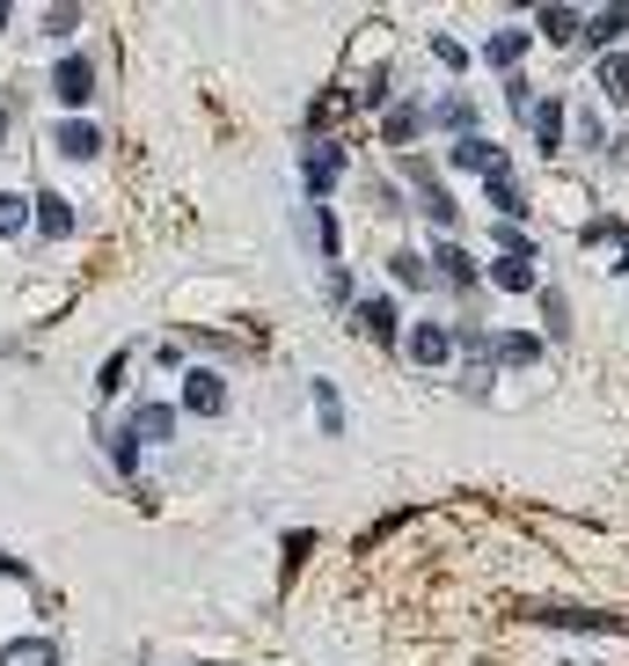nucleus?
Instances as JSON below:
<instances>
[{
    "label": "nucleus",
    "instance_id": "nucleus-9",
    "mask_svg": "<svg viewBox=\"0 0 629 666\" xmlns=\"http://www.w3.org/2000/svg\"><path fill=\"white\" fill-rule=\"evenodd\" d=\"M418 132H425V125H418V103H396V110L381 118V140H388V147H410Z\"/></svg>",
    "mask_w": 629,
    "mask_h": 666
},
{
    "label": "nucleus",
    "instance_id": "nucleus-17",
    "mask_svg": "<svg viewBox=\"0 0 629 666\" xmlns=\"http://www.w3.org/2000/svg\"><path fill=\"white\" fill-rule=\"evenodd\" d=\"M622 30H629V8H608V16H593V22H586V37H593L600 52H608V44H615Z\"/></svg>",
    "mask_w": 629,
    "mask_h": 666
},
{
    "label": "nucleus",
    "instance_id": "nucleus-29",
    "mask_svg": "<svg viewBox=\"0 0 629 666\" xmlns=\"http://www.w3.org/2000/svg\"><path fill=\"white\" fill-rule=\"evenodd\" d=\"M0 132H8V118H0Z\"/></svg>",
    "mask_w": 629,
    "mask_h": 666
},
{
    "label": "nucleus",
    "instance_id": "nucleus-5",
    "mask_svg": "<svg viewBox=\"0 0 629 666\" xmlns=\"http://www.w3.org/2000/svg\"><path fill=\"white\" fill-rule=\"evenodd\" d=\"M447 351H455V337L439 330V322H418V330H410V359H418V367H447Z\"/></svg>",
    "mask_w": 629,
    "mask_h": 666
},
{
    "label": "nucleus",
    "instance_id": "nucleus-20",
    "mask_svg": "<svg viewBox=\"0 0 629 666\" xmlns=\"http://www.w3.org/2000/svg\"><path fill=\"white\" fill-rule=\"evenodd\" d=\"M314 410H322V433H345V404H337L330 381H314Z\"/></svg>",
    "mask_w": 629,
    "mask_h": 666
},
{
    "label": "nucleus",
    "instance_id": "nucleus-25",
    "mask_svg": "<svg viewBox=\"0 0 629 666\" xmlns=\"http://www.w3.org/2000/svg\"><path fill=\"white\" fill-rule=\"evenodd\" d=\"M439 125H455L461 140H469V125H476V110H469V103H461V96H455V103H439Z\"/></svg>",
    "mask_w": 629,
    "mask_h": 666
},
{
    "label": "nucleus",
    "instance_id": "nucleus-1",
    "mask_svg": "<svg viewBox=\"0 0 629 666\" xmlns=\"http://www.w3.org/2000/svg\"><path fill=\"white\" fill-rule=\"evenodd\" d=\"M52 88H59V103H67V110H81L88 96H96V59H81V52H73V59H59Z\"/></svg>",
    "mask_w": 629,
    "mask_h": 666
},
{
    "label": "nucleus",
    "instance_id": "nucleus-24",
    "mask_svg": "<svg viewBox=\"0 0 629 666\" xmlns=\"http://www.w3.org/2000/svg\"><path fill=\"white\" fill-rule=\"evenodd\" d=\"M37 206H22V198H0V235H22V220H30Z\"/></svg>",
    "mask_w": 629,
    "mask_h": 666
},
{
    "label": "nucleus",
    "instance_id": "nucleus-10",
    "mask_svg": "<svg viewBox=\"0 0 629 666\" xmlns=\"http://www.w3.org/2000/svg\"><path fill=\"white\" fill-rule=\"evenodd\" d=\"M0 666H59V652L44 637H16V645L0 652Z\"/></svg>",
    "mask_w": 629,
    "mask_h": 666
},
{
    "label": "nucleus",
    "instance_id": "nucleus-13",
    "mask_svg": "<svg viewBox=\"0 0 629 666\" xmlns=\"http://www.w3.org/2000/svg\"><path fill=\"white\" fill-rule=\"evenodd\" d=\"M490 279L506 286V294H527V286H535V264H527V257H498V264H490Z\"/></svg>",
    "mask_w": 629,
    "mask_h": 666
},
{
    "label": "nucleus",
    "instance_id": "nucleus-15",
    "mask_svg": "<svg viewBox=\"0 0 629 666\" xmlns=\"http://www.w3.org/2000/svg\"><path fill=\"white\" fill-rule=\"evenodd\" d=\"M535 30H542V37H549V44H571V37H578V30H586V22H578V16H571V8H542V22H535Z\"/></svg>",
    "mask_w": 629,
    "mask_h": 666
},
{
    "label": "nucleus",
    "instance_id": "nucleus-4",
    "mask_svg": "<svg viewBox=\"0 0 629 666\" xmlns=\"http://www.w3.org/2000/svg\"><path fill=\"white\" fill-rule=\"evenodd\" d=\"M59 155H73V161H96V155H103V132H96L88 118H67V125H59Z\"/></svg>",
    "mask_w": 629,
    "mask_h": 666
},
{
    "label": "nucleus",
    "instance_id": "nucleus-8",
    "mask_svg": "<svg viewBox=\"0 0 629 666\" xmlns=\"http://www.w3.org/2000/svg\"><path fill=\"white\" fill-rule=\"evenodd\" d=\"M455 161L461 169H483V176H506V155H498L490 140H455Z\"/></svg>",
    "mask_w": 629,
    "mask_h": 666
},
{
    "label": "nucleus",
    "instance_id": "nucleus-2",
    "mask_svg": "<svg viewBox=\"0 0 629 666\" xmlns=\"http://www.w3.org/2000/svg\"><path fill=\"white\" fill-rule=\"evenodd\" d=\"M337 176H345V147H337V140H314V147H308V191L330 198Z\"/></svg>",
    "mask_w": 629,
    "mask_h": 666
},
{
    "label": "nucleus",
    "instance_id": "nucleus-27",
    "mask_svg": "<svg viewBox=\"0 0 629 666\" xmlns=\"http://www.w3.org/2000/svg\"><path fill=\"white\" fill-rule=\"evenodd\" d=\"M73 22H81V8H44V30H52V37H67Z\"/></svg>",
    "mask_w": 629,
    "mask_h": 666
},
{
    "label": "nucleus",
    "instance_id": "nucleus-6",
    "mask_svg": "<svg viewBox=\"0 0 629 666\" xmlns=\"http://www.w3.org/2000/svg\"><path fill=\"white\" fill-rule=\"evenodd\" d=\"M183 404H191L198 418H212V410L228 404V388H220V374H191V381H183Z\"/></svg>",
    "mask_w": 629,
    "mask_h": 666
},
{
    "label": "nucleus",
    "instance_id": "nucleus-23",
    "mask_svg": "<svg viewBox=\"0 0 629 666\" xmlns=\"http://www.w3.org/2000/svg\"><path fill=\"white\" fill-rule=\"evenodd\" d=\"M439 271H447V279H455V286H469V279H476V264L461 257L455 242H439Z\"/></svg>",
    "mask_w": 629,
    "mask_h": 666
},
{
    "label": "nucleus",
    "instance_id": "nucleus-26",
    "mask_svg": "<svg viewBox=\"0 0 629 666\" xmlns=\"http://www.w3.org/2000/svg\"><path fill=\"white\" fill-rule=\"evenodd\" d=\"M314 249H322V257H337V220H330V212H314Z\"/></svg>",
    "mask_w": 629,
    "mask_h": 666
},
{
    "label": "nucleus",
    "instance_id": "nucleus-14",
    "mask_svg": "<svg viewBox=\"0 0 629 666\" xmlns=\"http://www.w3.org/2000/svg\"><path fill=\"white\" fill-rule=\"evenodd\" d=\"M483 59H490V67H512V59H527V30H498V37L483 44Z\"/></svg>",
    "mask_w": 629,
    "mask_h": 666
},
{
    "label": "nucleus",
    "instance_id": "nucleus-19",
    "mask_svg": "<svg viewBox=\"0 0 629 666\" xmlns=\"http://www.w3.org/2000/svg\"><path fill=\"white\" fill-rule=\"evenodd\" d=\"M498 359H506V367H527V359H542V345H535V337H498Z\"/></svg>",
    "mask_w": 629,
    "mask_h": 666
},
{
    "label": "nucleus",
    "instance_id": "nucleus-3",
    "mask_svg": "<svg viewBox=\"0 0 629 666\" xmlns=\"http://www.w3.org/2000/svg\"><path fill=\"white\" fill-rule=\"evenodd\" d=\"M161 433H169V410H140V425H132V433H118V439H110L118 469H132V461H140V439H161Z\"/></svg>",
    "mask_w": 629,
    "mask_h": 666
},
{
    "label": "nucleus",
    "instance_id": "nucleus-21",
    "mask_svg": "<svg viewBox=\"0 0 629 666\" xmlns=\"http://www.w3.org/2000/svg\"><path fill=\"white\" fill-rule=\"evenodd\" d=\"M490 206H498V212H527V198H520V183H512V169L490 176Z\"/></svg>",
    "mask_w": 629,
    "mask_h": 666
},
{
    "label": "nucleus",
    "instance_id": "nucleus-22",
    "mask_svg": "<svg viewBox=\"0 0 629 666\" xmlns=\"http://www.w3.org/2000/svg\"><path fill=\"white\" fill-rule=\"evenodd\" d=\"M418 206H425V212H432V220H455V198L439 191L432 176H418Z\"/></svg>",
    "mask_w": 629,
    "mask_h": 666
},
{
    "label": "nucleus",
    "instance_id": "nucleus-18",
    "mask_svg": "<svg viewBox=\"0 0 629 666\" xmlns=\"http://www.w3.org/2000/svg\"><path fill=\"white\" fill-rule=\"evenodd\" d=\"M37 228H44V235H67V228H73V212H67V198H52V191L37 198Z\"/></svg>",
    "mask_w": 629,
    "mask_h": 666
},
{
    "label": "nucleus",
    "instance_id": "nucleus-28",
    "mask_svg": "<svg viewBox=\"0 0 629 666\" xmlns=\"http://www.w3.org/2000/svg\"><path fill=\"white\" fill-rule=\"evenodd\" d=\"M0 30H8V8H0Z\"/></svg>",
    "mask_w": 629,
    "mask_h": 666
},
{
    "label": "nucleus",
    "instance_id": "nucleus-16",
    "mask_svg": "<svg viewBox=\"0 0 629 666\" xmlns=\"http://www.w3.org/2000/svg\"><path fill=\"white\" fill-rule=\"evenodd\" d=\"M359 322H367V337L396 345V308H388V300H367V308H359Z\"/></svg>",
    "mask_w": 629,
    "mask_h": 666
},
{
    "label": "nucleus",
    "instance_id": "nucleus-7",
    "mask_svg": "<svg viewBox=\"0 0 629 666\" xmlns=\"http://www.w3.org/2000/svg\"><path fill=\"white\" fill-rule=\"evenodd\" d=\"M542 623H563V630H622L615 615H600V608H535Z\"/></svg>",
    "mask_w": 629,
    "mask_h": 666
},
{
    "label": "nucleus",
    "instance_id": "nucleus-11",
    "mask_svg": "<svg viewBox=\"0 0 629 666\" xmlns=\"http://www.w3.org/2000/svg\"><path fill=\"white\" fill-rule=\"evenodd\" d=\"M535 140H542V155L563 147V103H535Z\"/></svg>",
    "mask_w": 629,
    "mask_h": 666
},
{
    "label": "nucleus",
    "instance_id": "nucleus-12",
    "mask_svg": "<svg viewBox=\"0 0 629 666\" xmlns=\"http://www.w3.org/2000/svg\"><path fill=\"white\" fill-rule=\"evenodd\" d=\"M600 88H608L615 103L629 110V59H622V52H600Z\"/></svg>",
    "mask_w": 629,
    "mask_h": 666
}]
</instances>
